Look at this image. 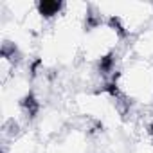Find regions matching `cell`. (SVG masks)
Returning <instances> with one entry per match:
<instances>
[{"label": "cell", "mask_w": 153, "mask_h": 153, "mask_svg": "<svg viewBox=\"0 0 153 153\" xmlns=\"http://www.w3.org/2000/svg\"><path fill=\"white\" fill-rule=\"evenodd\" d=\"M126 51H128L130 58L153 63V27H148L142 33L130 38Z\"/></svg>", "instance_id": "3957f363"}, {"label": "cell", "mask_w": 153, "mask_h": 153, "mask_svg": "<svg viewBox=\"0 0 153 153\" xmlns=\"http://www.w3.org/2000/svg\"><path fill=\"white\" fill-rule=\"evenodd\" d=\"M92 13L99 18L114 22L130 40L148 27H153V2L126 0V2H94Z\"/></svg>", "instance_id": "7a4b0ae2"}, {"label": "cell", "mask_w": 153, "mask_h": 153, "mask_svg": "<svg viewBox=\"0 0 153 153\" xmlns=\"http://www.w3.org/2000/svg\"><path fill=\"white\" fill-rule=\"evenodd\" d=\"M128 47V45H126ZM128 110H148L153 106V63L130 58L128 51L119 61L108 87Z\"/></svg>", "instance_id": "6da1fadb"}]
</instances>
